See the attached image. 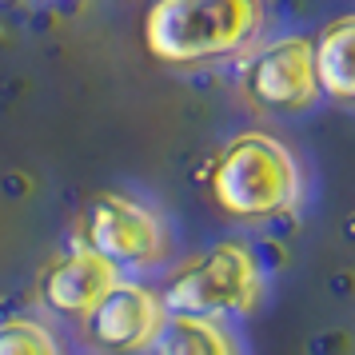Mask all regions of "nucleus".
Segmentation results:
<instances>
[{
	"label": "nucleus",
	"instance_id": "nucleus-1",
	"mask_svg": "<svg viewBox=\"0 0 355 355\" xmlns=\"http://www.w3.org/2000/svg\"><path fill=\"white\" fill-rule=\"evenodd\" d=\"M208 192L232 220H272L288 216L304 196V168L272 132H236L211 160Z\"/></svg>",
	"mask_w": 355,
	"mask_h": 355
},
{
	"label": "nucleus",
	"instance_id": "nucleus-2",
	"mask_svg": "<svg viewBox=\"0 0 355 355\" xmlns=\"http://www.w3.org/2000/svg\"><path fill=\"white\" fill-rule=\"evenodd\" d=\"M263 28L252 0H160L144 12V49L164 64H211L243 52Z\"/></svg>",
	"mask_w": 355,
	"mask_h": 355
},
{
	"label": "nucleus",
	"instance_id": "nucleus-3",
	"mask_svg": "<svg viewBox=\"0 0 355 355\" xmlns=\"http://www.w3.org/2000/svg\"><path fill=\"white\" fill-rule=\"evenodd\" d=\"M168 315L192 320H236L263 300V268L243 240H220L180 263L160 291Z\"/></svg>",
	"mask_w": 355,
	"mask_h": 355
},
{
	"label": "nucleus",
	"instance_id": "nucleus-4",
	"mask_svg": "<svg viewBox=\"0 0 355 355\" xmlns=\"http://www.w3.org/2000/svg\"><path fill=\"white\" fill-rule=\"evenodd\" d=\"M84 248H92L116 268H152L168 252V232L164 220L140 200L120 192L96 196L80 224Z\"/></svg>",
	"mask_w": 355,
	"mask_h": 355
},
{
	"label": "nucleus",
	"instance_id": "nucleus-5",
	"mask_svg": "<svg viewBox=\"0 0 355 355\" xmlns=\"http://www.w3.org/2000/svg\"><path fill=\"white\" fill-rule=\"evenodd\" d=\"M243 88L259 108L272 112H304L320 92L315 72V40L311 36H275L263 49H256L252 64L243 72Z\"/></svg>",
	"mask_w": 355,
	"mask_h": 355
},
{
	"label": "nucleus",
	"instance_id": "nucleus-6",
	"mask_svg": "<svg viewBox=\"0 0 355 355\" xmlns=\"http://www.w3.org/2000/svg\"><path fill=\"white\" fill-rule=\"evenodd\" d=\"M164 323H168V307H164L160 291L144 288L136 279H120V288H112V295L88 315V339L100 352L136 355L152 352Z\"/></svg>",
	"mask_w": 355,
	"mask_h": 355
},
{
	"label": "nucleus",
	"instance_id": "nucleus-7",
	"mask_svg": "<svg viewBox=\"0 0 355 355\" xmlns=\"http://www.w3.org/2000/svg\"><path fill=\"white\" fill-rule=\"evenodd\" d=\"M112 288H120V268L96 256L92 248H76L64 259H56L40 275V304L56 311V315H72V320H88Z\"/></svg>",
	"mask_w": 355,
	"mask_h": 355
},
{
	"label": "nucleus",
	"instance_id": "nucleus-8",
	"mask_svg": "<svg viewBox=\"0 0 355 355\" xmlns=\"http://www.w3.org/2000/svg\"><path fill=\"white\" fill-rule=\"evenodd\" d=\"M320 92L336 104H355V12L327 20L315 36Z\"/></svg>",
	"mask_w": 355,
	"mask_h": 355
},
{
	"label": "nucleus",
	"instance_id": "nucleus-9",
	"mask_svg": "<svg viewBox=\"0 0 355 355\" xmlns=\"http://www.w3.org/2000/svg\"><path fill=\"white\" fill-rule=\"evenodd\" d=\"M148 355H243V347L227 323L168 315L160 339L152 343Z\"/></svg>",
	"mask_w": 355,
	"mask_h": 355
},
{
	"label": "nucleus",
	"instance_id": "nucleus-10",
	"mask_svg": "<svg viewBox=\"0 0 355 355\" xmlns=\"http://www.w3.org/2000/svg\"><path fill=\"white\" fill-rule=\"evenodd\" d=\"M0 355H60L49 327L33 320H8L0 323Z\"/></svg>",
	"mask_w": 355,
	"mask_h": 355
}]
</instances>
